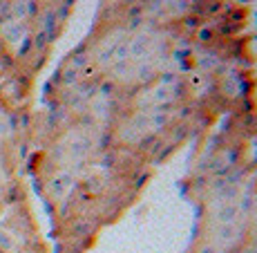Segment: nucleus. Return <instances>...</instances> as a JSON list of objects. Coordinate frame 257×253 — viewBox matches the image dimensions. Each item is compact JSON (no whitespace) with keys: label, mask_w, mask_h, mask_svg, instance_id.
<instances>
[{"label":"nucleus","mask_w":257,"mask_h":253,"mask_svg":"<svg viewBox=\"0 0 257 253\" xmlns=\"http://www.w3.org/2000/svg\"><path fill=\"white\" fill-rule=\"evenodd\" d=\"M12 235L9 233H5V231H0V249H12Z\"/></svg>","instance_id":"obj_1"},{"label":"nucleus","mask_w":257,"mask_h":253,"mask_svg":"<svg viewBox=\"0 0 257 253\" xmlns=\"http://www.w3.org/2000/svg\"><path fill=\"white\" fill-rule=\"evenodd\" d=\"M3 32L7 34V36L12 38V41H16V36H18V27H16V25H7V27H5Z\"/></svg>","instance_id":"obj_2"}]
</instances>
